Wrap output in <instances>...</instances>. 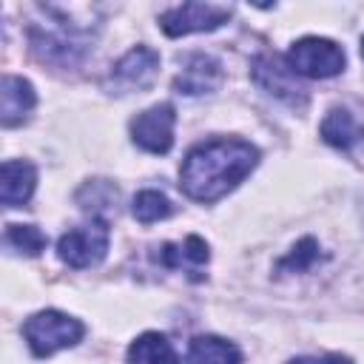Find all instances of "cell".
<instances>
[{"label":"cell","instance_id":"cell-1","mask_svg":"<svg viewBox=\"0 0 364 364\" xmlns=\"http://www.w3.org/2000/svg\"><path fill=\"white\" fill-rule=\"evenodd\" d=\"M256 145L236 136H213L185 154L179 185L196 202H216L228 191H233L256 168Z\"/></svg>","mask_w":364,"mask_h":364},{"label":"cell","instance_id":"cell-2","mask_svg":"<svg viewBox=\"0 0 364 364\" xmlns=\"http://www.w3.org/2000/svg\"><path fill=\"white\" fill-rule=\"evenodd\" d=\"M37 11L43 17L28 26L31 51L43 63H51V65H60V68L77 65L94 43L91 28L82 26V23H74L57 6H37Z\"/></svg>","mask_w":364,"mask_h":364},{"label":"cell","instance_id":"cell-3","mask_svg":"<svg viewBox=\"0 0 364 364\" xmlns=\"http://www.w3.org/2000/svg\"><path fill=\"white\" fill-rule=\"evenodd\" d=\"M82 333H85L82 321L68 313H60V310H40V313L28 316L23 324V336L37 358H46L57 350L74 347L82 338Z\"/></svg>","mask_w":364,"mask_h":364},{"label":"cell","instance_id":"cell-4","mask_svg":"<svg viewBox=\"0 0 364 364\" xmlns=\"http://www.w3.org/2000/svg\"><path fill=\"white\" fill-rule=\"evenodd\" d=\"M287 65L299 77L324 80V77H336L344 68V51L338 43L327 37H301L290 46Z\"/></svg>","mask_w":364,"mask_h":364},{"label":"cell","instance_id":"cell-5","mask_svg":"<svg viewBox=\"0 0 364 364\" xmlns=\"http://www.w3.org/2000/svg\"><path fill=\"white\" fill-rule=\"evenodd\" d=\"M108 242H111L108 225H105L102 219H91L88 225L71 228L68 233L60 236V242H57V256H60L68 267L82 270V267L100 264V262L105 259Z\"/></svg>","mask_w":364,"mask_h":364},{"label":"cell","instance_id":"cell-6","mask_svg":"<svg viewBox=\"0 0 364 364\" xmlns=\"http://www.w3.org/2000/svg\"><path fill=\"white\" fill-rule=\"evenodd\" d=\"M250 77L262 91L273 94L276 100H282L293 108L307 105V88L301 85L299 74L287 65V60H282L276 54H259L250 63Z\"/></svg>","mask_w":364,"mask_h":364},{"label":"cell","instance_id":"cell-7","mask_svg":"<svg viewBox=\"0 0 364 364\" xmlns=\"http://www.w3.org/2000/svg\"><path fill=\"white\" fill-rule=\"evenodd\" d=\"M159 74V54L148 46L131 48L125 57H119L105 80V88L111 94H131V91H145Z\"/></svg>","mask_w":364,"mask_h":364},{"label":"cell","instance_id":"cell-8","mask_svg":"<svg viewBox=\"0 0 364 364\" xmlns=\"http://www.w3.org/2000/svg\"><path fill=\"white\" fill-rule=\"evenodd\" d=\"M176 111L171 102H156L131 119V139L148 154H168L173 145Z\"/></svg>","mask_w":364,"mask_h":364},{"label":"cell","instance_id":"cell-9","mask_svg":"<svg viewBox=\"0 0 364 364\" xmlns=\"http://www.w3.org/2000/svg\"><path fill=\"white\" fill-rule=\"evenodd\" d=\"M230 17V6H216V3H182L168 9L159 17V26L168 37H182L193 31H210L222 26Z\"/></svg>","mask_w":364,"mask_h":364},{"label":"cell","instance_id":"cell-10","mask_svg":"<svg viewBox=\"0 0 364 364\" xmlns=\"http://www.w3.org/2000/svg\"><path fill=\"white\" fill-rule=\"evenodd\" d=\"M222 63L210 54H191L182 65V71L176 74L173 80V88L179 94H188V97H199V94H210L219 88L222 82Z\"/></svg>","mask_w":364,"mask_h":364},{"label":"cell","instance_id":"cell-11","mask_svg":"<svg viewBox=\"0 0 364 364\" xmlns=\"http://www.w3.org/2000/svg\"><path fill=\"white\" fill-rule=\"evenodd\" d=\"M208 259H210L208 245L196 233H191L185 242H168L156 253V262L159 264H165L171 270H185V273H191L193 282L202 279V267L208 264Z\"/></svg>","mask_w":364,"mask_h":364},{"label":"cell","instance_id":"cell-12","mask_svg":"<svg viewBox=\"0 0 364 364\" xmlns=\"http://www.w3.org/2000/svg\"><path fill=\"white\" fill-rule=\"evenodd\" d=\"M34 102H37V94H34L28 80H23L17 74L3 77V82H0V119L6 128L20 125L28 117V111L34 108Z\"/></svg>","mask_w":364,"mask_h":364},{"label":"cell","instance_id":"cell-13","mask_svg":"<svg viewBox=\"0 0 364 364\" xmlns=\"http://www.w3.org/2000/svg\"><path fill=\"white\" fill-rule=\"evenodd\" d=\"M37 185V171L26 159H6L0 168V196L6 208H20L31 199Z\"/></svg>","mask_w":364,"mask_h":364},{"label":"cell","instance_id":"cell-14","mask_svg":"<svg viewBox=\"0 0 364 364\" xmlns=\"http://www.w3.org/2000/svg\"><path fill=\"white\" fill-rule=\"evenodd\" d=\"M321 139L333 148L350 151L353 145L364 142V122H358L355 114H350L347 108H333L321 119Z\"/></svg>","mask_w":364,"mask_h":364},{"label":"cell","instance_id":"cell-15","mask_svg":"<svg viewBox=\"0 0 364 364\" xmlns=\"http://www.w3.org/2000/svg\"><path fill=\"white\" fill-rule=\"evenodd\" d=\"M188 364H242V350L219 336H193L188 344Z\"/></svg>","mask_w":364,"mask_h":364},{"label":"cell","instance_id":"cell-16","mask_svg":"<svg viewBox=\"0 0 364 364\" xmlns=\"http://www.w3.org/2000/svg\"><path fill=\"white\" fill-rule=\"evenodd\" d=\"M128 364H179L173 344L162 333H142L128 347Z\"/></svg>","mask_w":364,"mask_h":364},{"label":"cell","instance_id":"cell-17","mask_svg":"<svg viewBox=\"0 0 364 364\" xmlns=\"http://www.w3.org/2000/svg\"><path fill=\"white\" fill-rule=\"evenodd\" d=\"M117 202V188L114 182L108 179H94V182H85L80 191H77V205L88 213H102V210H111Z\"/></svg>","mask_w":364,"mask_h":364},{"label":"cell","instance_id":"cell-18","mask_svg":"<svg viewBox=\"0 0 364 364\" xmlns=\"http://www.w3.org/2000/svg\"><path fill=\"white\" fill-rule=\"evenodd\" d=\"M131 210H134V219H139L142 225H151V222H159V219L171 216L173 208H171L165 193H159V191H139L134 196Z\"/></svg>","mask_w":364,"mask_h":364},{"label":"cell","instance_id":"cell-19","mask_svg":"<svg viewBox=\"0 0 364 364\" xmlns=\"http://www.w3.org/2000/svg\"><path fill=\"white\" fill-rule=\"evenodd\" d=\"M6 245L23 256H37L46 247V233L34 225H9L6 228Z\"/></svg>","mask_w":364,"mask_h":364},{"label":"cell","instance_id":"cell-20","mask_svg":"<svg viewBox=\"0 0 364 364\" xmlns=\"http://www.w3.org/2000/svg\"><path fill=\"white\" fill-rule=\"evenodd\" d=\"M316 259H318V245H316L313 236H307V239H301V242L293 247V253H290L287 259L279 262V270H307Z\"/></svg>","mask_w":364,"mask_h":364},{"label":"cell","instance_id":"cell-21","mask_svg":"<svg viewBox=\"0 0 364 364\" xmlns=\"http://www.w3.org/2000/svg\"><path fill=\"white\" fill-rule=\"evenodd\" d=\"M287 364H353L347 355L338 353H327V355H304V358H293Z\"/></svg>","mask_w":364,"mask_h":364},{"label":"cell","instance_id":"cell-22","mask_svg":"<svg viewBox=\"0 0 364 364\" xmlns=\"http://www.w3.org/2000/svg\"><path fill=\"white\" fill-rule=\"evenodd\" d=\"M361 54H364V40H361Z\"/></svg>","mask_w":364,"mask_h":364}]
</instances>
